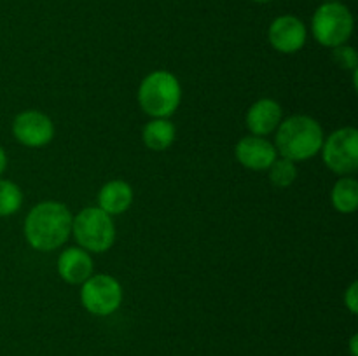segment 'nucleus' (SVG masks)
I'll use <instances>...</instances> for the list:
<instances>
[{
    "mask_svg": "<svg viewBox=\"0 0 358 356\" xmlns=\"http://www.w3.org/2000/svg\"><path fill=\"white\" fill-rule=\"evenodd\" d=\"M23 192L14 181L0 178V216L14 215L21 208Z\"/></svg>",
    "mask_w": 358,
    "mask_h": 356,
    "instance_id": "16",
    "label": "nucleus"
},
{
    "mask_svg": "<svg viewBox=\"0 0 358 356\" xmlns=\"http://www.w3.org/2000/svg\"><path fill=\"white\" fill-rule=\"evenodd\" d=\"M58 272L70 285H83L93 276V260L83 248H66L58 258Z\"/></svg>",
    "mask_w": 358,
    "mask_h": 356,
    "instance_id": "12",
    "label": "nucleus"
},
{
    "mask_svg": "<svg viewBox=\"0 0 358 356\" xmlns=\"http://www.w3.org/2000/svg\"><path fill=\"white\" fill-rule=\"evenodd\" d=\"M6 168H7V154H6V150L0 147V175L6 171Z\"/></svg>",
    "mask_w": 358,
    "mask_h": 356,
    "instance_id": "21",
    "label": "nucleus"
},
{
    "mask_svg": "<svg viewBox=\"0 0 358 356\" xmlns=\"http://www.w3.org/2000/svg\"><path fill=\"white\" fill-rule=\"evenodd\" d=\"M350 353L352 356H358V335L353 334L352 339H350Z\"/></svg>",
    "mask_w": 358,
    "mask_h": 356,
    "instance_id": "20",
    "label": "nucleus"
},
{
    "mask_svg": "<svg viewBox=\"0 0 358 356\" xmlns=\"http://www.w3.org/2000/svg\"><path fill=\"white\" fill-rule=\"evenodd\" d=\"M345 306L352 314L358 313V283L353 281L350 288L345 292Z\"/></svg>",
    "mask_w": 358,
    "mask_h": 356,
    "instance_id": "19",
    "label": "nucleus"
},
{
    "mask_svg": "<svg viewBox=\"0 0 358 356\" xmlns=\"http://www.w3.org/2000/svg\"><path fill=\"white\" fill-rule=\"evenodd\" d=\"M268 38L269 44L278 52L292 54V52L303 49V45L306 44L308 30L297 16L283 14V16H278L269 24Z\"/></svg>",
    "mask_w": 358,
    "mask_h": 356,
    "instance_id": "9",
    "label": "nucleus"
},
{
    "mask_svg": "<svg viewBox=\"0 0 358 356\" xmlns=\"http://www.w3.org/2000/svg\"><path fill=\"white\" fill-rule=\"evenodd\" d=\"M133 205V188L124 180H110L100 188L98 208L108 215H121Z\"/></svg>",
    "mask_w": 358,
    "mask_h": 356,
    "instance_id": "13",
    "label": "nucleus"
},
{
    "mask_svg": "<svg viewBox=\"0 0 358 356\" xmlns=\"http://www.w3.org/2000/svg\"><path fill=\"white\" fill-rule=\"evenodd\" d=\"M297 178V166L294 161L285 159H275V163L269 166V180L275 187L285 188L292 185Z\"/></svg>",
    "mask_w": 358,
    "mask_h": 356,
    "instance_id": "17",
    "label": "nucleus"
},
{
    "mask_svg": "<svg viewBox=\"0 0 358 356\" xmlns=\"http://www.w3.org/2000/svg\"><path fill=\"white\" fill-rule=\"evenodd\" d=\"M14 138L24 147L38 149L48 145L55 136V124L38 110H27L16 115L13 122Z\"/></svg>",
    "mask_w": 358,
    "mask_h": 356,
    "instance_id": "8",
    "label": "nucleus"
},
{
    "mask_svg": "<svg viewBox=\"0 0 358 356\" xmlns=\"http://www.w3.org/2000/svg\"><path fill=\"white\" fill-rule=\"evenodd\" d=\"M142 138L145 147H149L154 152L170 149L175 142L173 122H170L168 119H152L143 128Z\"/></svg>",
    "mask_w": 358,
    "mask_h": 356,
    "instance_id": "14",
    "label": "nucleus"
},
{
    "mask_svg": "<svg viewBox=\"0 0 358 356\" xmlns=\"http://www.w3.org/2000/svg\"><path fill=\"white\" fill-rule=\"evenodd\" d=\"M255 3H268V2H271V0H254Z\"/></svg>",
    "mask_w": 358,
    "mask_h": 356,
    "instance_id": "22",
    "label": "nucleus"
},
{
    "mask_svg": "<svg viewBox=\"0 0 358 356\" xmlns=\"http://www.w3.org/2000/svg\"><path fill=\"white\" fill-rule=\"evenodd\" d=\"M324 2H339V0H324Z\"/></svg>",
    "mask_w": 358,
    "mask_h": 356,
    "instance_id": "23",
    "label": "nucleus"
},
{
    "mask_svg": "<svg viewBox=\"0 0 358 356\" xmlns=\"http://www.w3.org/2000/svg\"><path fill=\"white\" fill-rule=\"evenodd\" d=\"M325 166L334 173L352 175L358 170V131L355 128H341L332 133L322 145Z\"/></svg>",
    "mask_w": 358,
    "mask_h": 356,
    "instance_id": "6",
    "label": "nucleus"
},
{
    "mask_svg": "<svg viewBox=\"0 0 358 356\" xmlns=\"http://www.w3.org/2000/svg\"><path fill=\"white\" fill-rule=\"evenodd\" d=\"M355 20L345 3L324 2L311 17V31L318 44L325 47H338L352 37Z\"/></svg>",
    "mask_w": 358,
    "mask_h": 356,
    "instance_id": "5",
    "label": "nucleus"
},
{
    "mask_svg": "<svg viewBox=\"0 0 358 356\" xmlns=\"http://www.w3.org/2000/svg\"><path fill=\"white\" fill-rule=\"evenodd\" d=\"M80 300L86 311L94 316H108L122 302L121 283L108 274H93L83 283Z\"/></svg>",
    "mask_w": 358,
    "mask_h": 356,
    "instance_id": "7",
    "label": "nucleus"
},
{
    "mask_svg": "<svg viewBox=\"0 0 358 356\" xmlns=\"http://www.w3.org/2000/svg\"><path fill=\"white\" fill-rule=\"evenodd\" d=\"M72 234L83 250L103 253L114 244L115 225L108 213L98 206H90L72 218Z\"/></svg>",
    "mask_w": 358,
    "mask_h": 356,
    "instance_id": "4",
    "label": "nucleus"
},
{
    "mask_svg": "<svg viewBox=\"0 0 358 356\" xmlns=\"http://www.w3.org/2000/svg\"><path fill=\"white\" fill-rule=\"evenodd\" d=\"M276 129V152L294 163L311 159L324 145V129L310 115H292Z\"/></svg>",
    "mask_w": 358,
    "mask_h": 356,
    "instance_id": "2",
    "label": "nucleus"
},
{
    "mask_svg": "<svg viewBox=\"0 0 358 356\" xmlns=\"http://www.w3.org/2000/svg\"><path fill=\"white\" fill-rule=\"evenodd\" d=\"M72 213L63 202H38L24 220V237L35 250L51 251L69 239L72 232Z\"/></svg>",
    "mask_w": 358,
    "mask_h": 356,
    "instance_id": "1",
    "label": "nucleus"
},
{
    "mask_svg": "<svg viewBox=\"0 0 358 356\" xmlns=\"http://www.w3.org/2000/svg\"><path fill=\"white\" fill-rule=\"evenodd\" d=\"M182 87L177 77L166 70H156L142 80L138 87V103L154 119H168L178 108Z\"/></svg>",
    "mask_w": 358,
    "mask_h": 356,
    "instance_id": "3",
    "label": "nucleus"
},
{
    "mask_svg": "<svg viewBox=\"0 0 358 356\" xmlns=\"http://www.w3.org/2000/svg\"><path fill=\"white\" fill-rule=\"evenodd\" d=\"M332 205L341 213H353L358 208V181L355 178L346 177L336 181L331 192Z\"/></svg>",
    "mask_w": 358,
    "mask_h": 356,
    "instance_id": "15",
    "label": "nucleus"
},
{
    "mask_svg": "<svg viewBox=\"0 0 358 356\" xmlns=\"http://www.w3.org/2000/svg\"><path fill=\"white\" fill-rule=\"evenodd\" d=\"M332 59H334L336 65L343 70H355L358 68V56L357 51L352 45H338V47H332Z\"/></svg>",
    "mask_w": 358,
    "mask_h": 356,
    "instance_id": "18",
    "label": "nucleus"
},
{
    "mask_svg": "<svg viewBox=\"0 0 358 356\" xmlns=\"http://www.w3.org/2000/svg\"><path fill=\"white\" fill-rule=\"evenodd\" d=\"M282 107L271 98H262L255 101L247 112V128L252 135L266 136L275 131L282 122Z\"/></svg>",
    "mask_w": 358,
    "mask_h": 356,
    "instance_id": "11",
    "label": "nucleus"
},
{
    "mask_svg": "<svg viewBox=\"0 0 358 356\" xmlns=\"http://www.w3.org/2000/svg\"><path fill=\"white\" fill-rule=\"evenodd\" d=\"M236 159L240 161L241 166L254 171L269 170L276 159V149L269 140L264 136H245L236 145Z\"/></svg>",
    "mask_w": 358,
    "mask_h": 356,
    "instance_id": "10",
    "label": "nucleus"
}]
</instances>
